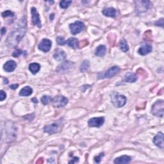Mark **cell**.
<instances>
[{
    "label": "cell",
    "instance_id": "obj_1",
    "mask_svg": "<svg viewBox=\"0 0 164 164\" xmlns=\"http://www.w3.org/2000/svg\"><path fill=\"white\" fill-rule=\"evenodd\" d=\"M26 32V20L24 18L20 20L18 27L10 33L6 40V44L9 47H15L23 38Z\"/></svg>",
    "mask_w": 164,
    "mask_h": 164
},
{
    "label": "cell",
    "instance_id": "obj_26",
    "mask_svg": "<svg viewBox=\"0 0 164 164\" xmlns=\"http://www.w3.org/2000/svg\"><path fill=\"white\" fill-rule=\"evenodd\" d=\"M52 101V99H51V96L49 95H44L41 98V102H42V104L44 105H48L49 102Z\"/></svg>",
    "mask_w": 164,
    "mask_h": 164
},
{
    "label": "cell",
    "instance_id": "obj_30",
    "mask_svg": "<svg viewBox=\"0 0 164 164\" xmlns=\"http://www.w3.org/2000/svg\"><path fill=\"white\" fill-rule=\"evenodd\" d=\"M104 156V153H101L100 155L94 157V160L95 163H100L101 160V158Z\"/></svg>",
    "mask_w": 164,
    "mask_h": 164
},
{
    "label": "cell",
    "instance_id": "obj_31",
    "mask_svg": "<svg viewBox=\"0 0 164 164\" xmlns=\"http://www.w3.org/2000/svg\"><path fill=\"white\" fill-rule=\"evenodd\" d=\"M6 98V94L5 92L3 90H1L0 91V101H3L4 100H5Z\"/></svg>",
    "mask_w": 164,
    "mask_h": 164
},
{
    "label": "cell",
    "instance_id": "obj_28",
    "mask_svg": "<svg viewBox=\"0 0 164 164\" xmlns=\"http://www.w3.org/2000/svg\"><path fill=\"white\" fill-rule=\"evenodd\" d=\"M15 16L14 13L10 11V10H6L2 13V16L3 18H8V17H13Z\"/></svg>",
    "mask_w": 164,
    "mask_h": 164
},
{
    "label": "cell",
    "instance_id": "obj_23",
    "mask_svg": "<svg viewBox=\"0 0 164 164\" xmlns=\"http://www.w3.org/2000/svg\"><path fill=\"white\" fill-rule=\"evenodd\" d=\"M119 47L123 51V52H127L129 50V46L128 45V43L124 39H122L120 41L119 44Z\"/></svg>",
    "mask_w": 164,
    "mask_h": 164
},
{
    "label": "cell",
    "instance_id": "obj_32",
    "mask_svg": "<svg viewBox=\"0 0 164 164\" xmlns=\"http://www.w3.org/2000/svg\"><path fill=\"white\" fill-rule=\"evenodd\" d=\"M22 53H23V51L20 49H17L16 51H15L13 53L12 56L14 57H18L20 55V54H22Z\"/></svg>",
    "mask_w": 164,
    "mask_h": 164
},
{
    "label": "cell",
    "instance_id": "obj_37",
    "mask_svg": "<svg viewBox=\"0 0 164 164\" xmlns=\"http://www.w3.org/2000/svg\"><path fill=\"white\" fill-rule=\"evenodd\" d=\"M32 101L34 102V103H37V102H38V101H37V100L36 98H33L32 100Z\"/></svg>",
    "mask_w": 164,
    "mask_h": 164
},
{
    "label": "cell",
    "instance_id": "obj_6",
    "mask_svg": "<svg viewBox=\"0 0 164 164\" xmlns=\"http://www.w3.org/2000/svg\"><path fill=\"white\" fill-rule=\"evenodd\" d=\"M51 102H52V104L54 107L61 108L67 104L68 100L66 97L63 96V95H59L54 97Z\"/></svg>",
    "mask_w": 164,
    "mask_h": 164
},
{
    "label": "cell",
    "instance_id": "obj_34",
    "mask_svg": "<svg viewBox=\"0 0 164 164\" xmlns=\"http://www.w3.org/2000/svg\"><path fill=\"white\" fill-rule=\"evenodd\" d=\"M79 161V158H78V157H74V158L73 159V160H71L69 163H76Z\"/></svg>",
    "mask_w": 164,
    "mask_h": 164
},
{
    "label": "cell",
    "instance_id": "obj_12",
    "mask_svg": "<svg viewBox=\"0 0 164 164\" xmlns=\"http://www.w3.org/2000/svg\"><path fill=\"white\" fill-rule=\"evenodd\" d=\"M153 142L160 149H163V134L162 132L158 133L153 139Z\"/></svg>",
    "mask_w": 164,
    "mask_h": 164
},
{
    "label": "cell",
    "instance_id": "obj_33",
    "mask_svg": "<svg viewBox=\"0 0 164 164\" xmlns=\"http://www.w3.org/2000/svg\"><path fill=\"white\" fill-rule=\"evenodd\" d=\"M163 19H161L160 20H158V21H157L156 23H155V25H157V26H162L163 27Z\"/></svg>",
    "mask_w": 164,
    "mask_h": 164
},
{
    "label": "cell",
    "instance_id": "obj_16",
    "mask_svg": "<svg viewBox=\"0 0 164 164\" xmlns=\"http://www.w3.org/2000/svg\"><path fill=\"white\" fill-rule=\"evenodd\" d=\"M131 158L130 156H128L127 155H123L118 158H115L114 160V163L117 164H124V163H128L131 162Z\"/></svg>",
    "mask_w": 164,
    "mask_h": 164
},
{
    "label": "cell",
    "instance_id": "obj_2",
    "mask_svg": "<svg viewBox=\"0 0 164 164\" xmlns=\"http://www.w3.org/2000/svg\"><path fill=\"white\" fill-rule=\"evenodd\" d=\"M164 101L163 100H158L155 102L151 108L152 114L159 117H163Z\"/></svg>",
    "mask_w": 164,
    "mask_h": 164
},
{
    "label": "cell",
    "instance_id": "obj_36",
    "mask_svg": "<svg viewBox=\"0 0 164 164\" xmlns=\"http://www.w3.org/2000/svg\"><path fill=\"white\" fill-rule=\"evenodd\" d=\"M1 32V35L3 36L6 33V28H2Z\"/></svg>",
    "mask_w": 164,
    "mask_h": 164
},
{
    "label": "cell",
    "instance_id": "obj_9",
    "mask_svg": "<svg viewBox=\"0 0 164 164\" xmlns=\"http://www.w3.org/2000/svg\"><path fill=\"white\" fill-rule=\"evenodd\" d=\"M31 13H32V19L33 25L37 26L39 28H41L42 27V24H41L40 16L39 13L37 11V9L35 7H32V9H31Z\"/></svg>",
    "mask_w": 164,
    "mask_h": 164
},
{
    "label": "cell",
    "instance_id": "obj_13",
    "mask_svg": "<svg viewBox=\"0 0 164 164\" xmlns=\"http://www.w3.org/2000/svg\"><path fill=\"white\" fill-rule=\"evenodd\" d=\"M54 59L57 61L62 62L66 59V53H65V51L62 49L58 48L55 50L53 54Z\"/></svg>",
    "mask_w": 164,
    "mask_h": 164
},
{
    "label": "cell",
    "instance_id": "obj_21",
    "mask_svg": "<svg viewBox=\"0 0 164 164\" xmlns=\"http://www.w3.org/2000/svg\"><path fill=\"white\" fill-rule=\"evenodd\" d=\"M33 89L29 86H26L23 88L19 92V95L20 96H29L32 94Z\"/></svg>",
    "mask_w": 164,
    "mask_h": 164
},
{
    "label": "cell",
    "instance_id": "obj_5",
    "mask_svg": "<svg viewBox=\"0 0 164 164\" xmlns=\"http://www.w3.org/2000/svg\"><path fill=\"white\" fill-rule=\"evenodd\" d=\"M120 71V68L117 66H114L110 68L104 73L98 75L99 79H104V78H110L117 74Z\"/></svg>",
    "mask_w": 164,
    "mask_h": 164
},
{
    "label": "cell",
    "instance_id": "obj_22",
    "mask_svg": "<svg viewBox=\"0 0 164 164\" xmlns=\"http://www.w3.org/2000/svg\"><path fill=\"white\" fill-rule=\"evenodd\" d=\"M40 69V66L37 63H32L30 64L29 66V70L31 71V73L33 74H35L38 73Z\"/></svg>",
    "mask_w": 164,
    "mask_h": 164
},
{
    "label": "cell",
    "instance_id": "obj_24",
    "mask_svg": "<svg viewBox=\"0 0 164 164\" xmlns=\"http://www.w3.org/2000/svg\"><path fill=\"white\" fill-rule=\"evenodd\" d=\"M72 65H73V64L70 63L69 61H66V62L63 63L62 65H61V66H59V67L58 68L57 71H59V72L62 71V70H65V71H66V70H67V69H69V67H71Z\"/></svg>",
    "mask_w": 164,
    "mask_h": 164
},
{
    "label": "cell",
    "instance_id": "obj_11",
    "mask_svg": "<svg viewBox=\"0 0 164 164\" xmlns=\"http://www.w3.org/2000/svg\"><path fill=\"white\" fill-rule=\"evenodd\" d=\"M105 122L103 117H94L90 119L88 122V124L90 127H100Z\"/></svg>",
    "mask_w": 164,
    "mask_h": 164
},
{
    "label": "cell",
    "instance_id": "obj_39",
    "mask_svg": "<svg viewBox=\"0 0 164 164\" xmlns=\"http://www.w3.org/2000/svg\"><path fill=\"white\" fill-rule=\"evenodd\" d=\"M53 18H54V14L53 13L52 15H51V16H50V19L51 20H53Z\"/></svg>",
    "mask_w": 164,
    "mask_h": 164
},
{
    "label": "cell",
    "instance_id": "obj_8",
    "mask_svg": "<svg viewBox=\"0 0 164 164\" xmlns=\"http://www.w3.org/2000/svg\"><path fill=\"white\" fill-rule=\"evenodd\" d=\"M51 45H52V42L49 39H44L39 44L38 47L39 49L43 51L44 53L48 52V51L51 48Z\"/></svg>",
    "mask_w": 164,
    "mask_h": 164
},
{
    "label": "cell",
    "instance_id": "obj_19",
    "mask_svg": "<svg viewBox=\"0 0 164 164\" xmlns=\"http://www.w3.org/2000/svg\"><path fill=\"white\" fill-rule=\"evenodd\" d=\"M66 44L71 48L76 49L79 46V42L77 39L74 38V37H71L67 40Z\"/></svg>",
    "mask_w": 164,
    "mask_h": 164
},
{
    "label": "cell",
    "instance_id": "obj_10",
    "mask_svg": "<svg viewBox=\"0 0 164 164\" xmlns=\"http://www.w3.org/2000/svg\"><path fill=\"white\" fill-rule=\"evenodd\" d=\"M60 129V124L59 122H54L53 124L46 126L44 128V131L49 133V134H54L59 131Z\"/></svg>",
    "mask_w": 164,
    "mask_h": 164
},
{
    "label": "cell",
    "instance_id": "obj_25",
    "mask_svg": "<svg viewBox=\"0 0 164 164\" xmlns=\"http://www.w3.org/2000/svg\"><path fill=\"white\" fill-rule=\"evenodd\" d=\"M88 68H89V62L87 60H85L81 65L80 71L81 72H85L88 69Z\"/></svg>",
    "mask_w": 164,
    "mask_h": 164
},
{
    "label": "cell",
    "instance_id": "obj_15",
    "mask_svg": "<svg viewBox=\"0 0 164 164\" xmlns=\"http://www.w3.org/2000/svg\"><path fill=\"white\" fill-rule=\"evenodd\" d=\"M102 14L107 17H110V18H115L117 15V11L114 8H105L102 10Z\"/></svg>",
    "mask_w": 164,
    "mask_h": 164
},
{
    "label": "cell",
    "instance_id": "obj_14",
    "mask_svg": "<svg viewBox=\"0 0 164 164\" xmlns=\"http://www.w3.org/2000/svg\"><path fill=\"white\" fill-rule=\"evenodd\" d=\"M17 66V64L15 61L13 60H8L4 64L3 66V69L6 71L10 73L15 70Z\"/></svg>",
    "mask_w": 164,
    "mask_h": 164
},
{
    "label": "cell",
    "instance_id": "obj_35",
    "mask_svg": "<svg viewBox=\"0 0 164 164\" xmlns=\"http://www.w3.org/2000/svg\"><path fill=\"white\" fill-rule=\"evenodd\" d=\"M18 86L19 85L18 84H13L12 85H10V88H12V89H16V88L18 87Z\"/></svg>",
    "mask_w": 164,
    "mask_h": 164
},
{
    "label": "cell",
    "instance_id": "obj_18",
    "mask_svg": "<svg viewBox=\"0 0 164 164\" xmlns=\"http://www.w3.org/2000/svg\"><path fill=\"white\" fill-rule=\"evenodd\" d=\"M137 80V76L134 73H126L124 76V81L126 82H129V83H134Z\"/></svg>",
    "mask_w": 164,
    "mask_h": 164
},
{
    "label": "cell",
    "instance_id": "obj_17",
    "mask_svg": "<svg viewBox=\"0 0 164 164\" xmlns=\"http://www.w3.org/2000/svg\"><path fill=\"white\" fill-rule=\"evenodd\" d=\"M152 46L150 45H144L142 46H141L140 48L139 49V53L141 54V55H146V54H149V53H151L152 51Z\"/></svg>",
    "mask_w": 164,
    "mask_h": 164
},
{
    "label": "cell",
    "instance_id": "obj_7",
    "mask_svg": "<svg viewBox=\"0 0 164 164\" xmlns=\"http://www.w3.org/2000/svg\"><path fill=\"white\" fill-rule=\"evenodd\" d=\"M84 23L80 20H77L75 23L71 24L69 28L71 29V33L73 35H76L80 33L84 29Z\"/></svg>",
    "mask_w": 164,
    "mask_h": 164
},
{
    "label": "cell",
    "instance_id": "obj_29",
    "mask_svg": "<svg viewBox=\"0 0 164 164\" xmlns=\"http://www.w3.org/2000/svg\"><path fill=\"white\" fill-rule=\"evenodd\" d=\"M57 42L59 45H64V44H66L67 40H65L64 37H58L57 38Z\"/></svg>",
    "mask_w": 164,
    "mask_h": 164
},
{
    "label": "cell",
    "instance_id": "obj_3",
    "mask_svg": "<svg viewBox=\"0 0 164 164\" xmlns=\"http://www.w3.org/2000/svg\"><path fill=\"white\" fill-rule=\"evenodd\" d=\"M112 102L116 108H121L124 106L126 102V98L123 95L114 92L112 95Z\"/></svg>",
    "mask_w": 164,
    "mask_h": 164
},
{
    "label": "cell",
    "instance_id": "obj_38",
    "mask_svg": "<svg viewBox=\"0 0 164 164\" xmlns=\"http://www.w3.org/2000/svg\"><path fill=\"white\" fill-rule=\"evenodd\" d=\"M4 81H5L4 83H6V84H7V83H8V81L7 79H6V78H5V79H4Z\"/></svg>",
    "mask_w": 164,
    "mask_h": 164
},
{
    "label": "cell",
    "instance_id": "obj_4",
    "mask_svg": "<svg viewBox=\"0 0 164 164\" xmlns=\"http://www.w3.org/2000/svg\"><path fill=\"white\" fill-rule=\"evenodd\" d=\"M135 10L136 13L146 12L151 6V3L149 1H136Z\"/></svg>",
    "mask_w": 164,
    "mask_h": 164
},
{
    "label": "cell",
    "instance_id": "obj_27",
    "mask_svg": "<svg viewBox=\"0 0 164 164\" xmlns=\"http://www.w3.org/2000/svg\"><path fill=\"white\" fill-rule=\"evenodd\" d=\"M72 3V1H62L60 3V6L62 8H67L69 6V5H71V4Z\"/></svg>",
    "mask_w": 164,
    "mask_h": 164
},
{
    "label": "cell",
    "instance_id": "obj_20",
    "mask_svg": "<svg viewBox=\"0 0 164 164\" xmlns=\"http://www.w3.org/2000/svg\"><path fill=\"white\" fill-rule=\"evenodd\" d=\"M106 51H107V48L103 45L99 46L95 51V54L98 57H102L105 55Z\"/></svg>",
    "mask_w": 164,
    "mask_h": 164
}]
</instances>
